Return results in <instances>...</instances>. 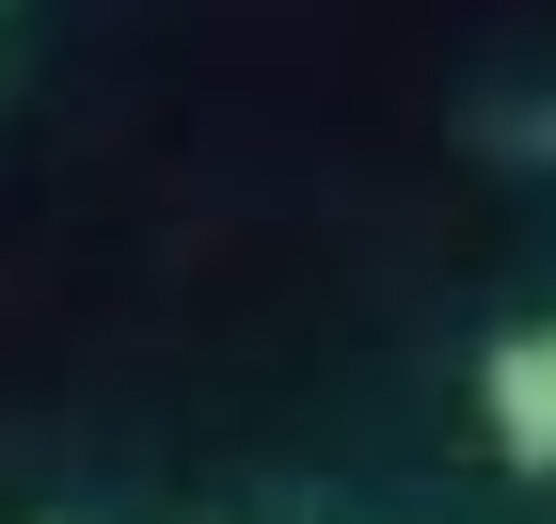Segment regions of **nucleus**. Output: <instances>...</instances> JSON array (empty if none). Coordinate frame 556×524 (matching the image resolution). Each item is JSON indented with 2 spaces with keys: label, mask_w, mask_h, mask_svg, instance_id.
<instances>
[{
  "label": "nucleus",
  "mask_w": 556,
  "mask_h": 524,
  "mask_svg": "<svg viewBox=\"0 0 556 524\" xmlns=\"http://www.w3.org/2000/svg\"><path fill=\"white\" fill-rule=\"evenodd\" d=\"M477 430H493L509 477H556V318H525V334L477 349Z\"/></svg>",
  "instance_id": "f257e3e1"
}]
</instances>
